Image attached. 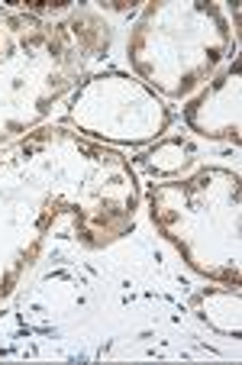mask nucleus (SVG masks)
Returning <instances> with one entry per match:
<instances>
[{
  "label": "nucleus",
  "instance_id": "nucleus-3",
  "mask_svg": "<svg viewBox=\"0 0 242 365\" xmlns=\"http://www.w3.org/2000/svg\"><path fill=\"white\" fill-rule=\"evenodd\" d=\"M68 123L107 143L145 145L172 123V110L126 75H97L71 97Z\"/></svg>",
  "mask_w": 242,
  "mask_h": 365
},
{
  "label": "nucleus",
  "instance_id": "nucleus-5",
  "mask_svg": "<svg viewBox=\"0 0 242 365\" xmlns=\"http://www.w3.org/2000/svg\"><path fill=\"white\" fill-rule=\"evenodd\" d=\"M201 159V149L191 136L178 133V136H168L162 143H155L152 149L139 152V172H145L149 178H172V175H184L187 168L197 165Z\"/></svg>",
  "mask_w": 242,
  "mask_h": 365
},
{
  "label": "nucleus",
  "instance_id": "nucleus-2",
  "mask_svg": "<svg viewBox=\"0 0 242 365\" xmlns=\"http://www.w3.org/2000/svg\"><path fill=\"white\" fill-rule=\"evenodd\" d=\"M152 223L178 246L184 262L207 278L239 284V185L214 204L204 220L194 178L152 185Z\"/></svg>",
  "mask_w": 242,
  "mask_h": 365
},
{
  "label": "nucleus",
  "instance_id": "nucleus-4",
  "mask_svg": "<svg viewBox=\"0 0 242 365\" xmlns=\"http://www.w3.org/2000/svg\"><path fill=\"white\" fill-rule=\"evenodd\" d=\"M239 94H242V65L239 58H233V65L220 78H214L194 101H187L184 123L197 136L239 143Z\"/></svg>",
  "mask_w": 242,
  "mask_h": 365
},
{
  "label": "nucleus",
  "instance_id": "nucleus-1",
  "mask_svg": "<svg viewBox=\"0 0 242 365\" xmlns=\"http://www.w3.org/2000/svg\"><path fill=\"white\" fill-rule=\"evenodd\" d=\"M229 23L216 4H149L126 42V58L152 88L181 101L197 91L181 52L210 78L229 52Z\"/></svg>",
  "mask_w": 242,
  "mask_h": 365
},
{
  "label": "nucleus",
  "instance_id": "nucleus-6",
  "mask_svg": "<svg viewBox=\"0 0 242 365\" xmlns=\"http://www.w3.org/2000/svg\"><path fill=\"white\" fill-rule=\"evenodd\" d=\"M194 314L223 336H239V284L229 288H204L191 297Z\"/></svg>",
  "mask_w": 242,
  "mask_h": 365
}]
</instances>
